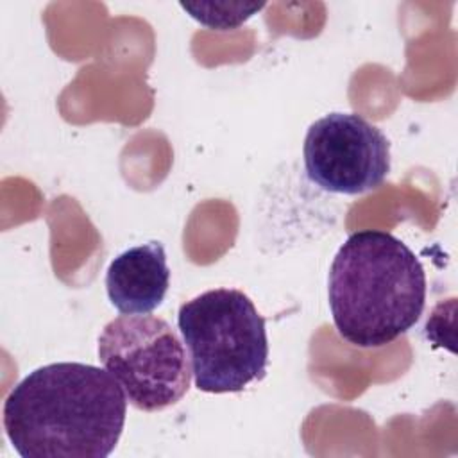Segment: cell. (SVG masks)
<instances>
[{"instance_id":"6da1fadb","label":"cell","mask_w":458,"mask_h":458,"mask_svg":"<svg viewBox=\"0 0 458 458\" xmlns=\"http://www.w3.org/2000/svg\"><path fill=\"white\" fill-rule=\"evenodd\" d=\"M127 397L89 363L61 361L29 372L4 403V429L23 458H107L123 431Z\"/></svg>"},{"instance_id":"7a4b0ae2","label":"cell","mask_w":458,"mask_h":458,"mask_svg":"<svg viewBox=\"0 0 458 458\" xmlns=\"http://www.w3.org/2000/svg\"><path fill=\"white\" fill-rule=\"evenodd\" d=\"M327 299L344 340L363 349L383 347L419 322L426 304V272L394 234L358 231L333 258Z\"/></svg>"},{"instance_id":"3957f363","label":"cell","mask_w":458,"mask_h":458,"mask_svg":"<svg viewBox=\"0 0 458 458\" xmlns=\"http://www.w3.org/2000/svg\"><path fill=\"white\" fill-rule=\"evenodd\" d=\"M177 326L190 351L195 386L242 392L265 377L268 336L254 302L236 288H213L181 304Z\"/></svg>"},{"instance_id":"277c9868","label":"cell","mask_w":458,"mask_h":458,"mask_svg":"<svg viewBox=\"0 0 458 458\" xmlns=\"http://www.w3.org/2000/svg\"><path fill=\"white\" fill-rule=\"evenodd\" d=\"M98 360L141 411L179 403L191 383V367L175 329L154 315H120L98 336Z\"/></svg>"},{"instance_id":"5b68a950","label":"cell","mask_w":458,"mask_h":458,"mask_svg":"<svg viewBox=\"0 0 458 458\" xmlns=\"http://www.w3.org/2000/svg\"><path fill=\"white\" fill-rule=\"evenodd\" d=\"M302 154L308 179L331 193L370 191L390 172L388 138L354 113H329L315 120L308 127Z\"/></svg>"},{"instance_id":"8992f818","label":"cell","mask_w":458,"mask_h":458,"mask_svg":"<svg viewBox=\"0 0 458 458\" xmlns=\"http://www.w3.org/2000/svg\"><path fill=\"white\" fill-rule=\"evenodd\" d=\"M170 268L159 242H147L118 254L106 272L111 304L123 315H145L165 301Z\"/></svg>"},{"instance_id":"52a82bcc","label":"cell","mask_w":458,"mask_h":458,"mask_svg":"<svg viewBox=\"0 0 458 458\" xmlns=\"http://www.w3.org/2000/svg\"><path fill=\"white\" fill-rule=\"evenodd\" d=\"M181 7L200 25L216 30H231L259 13L263 2H181Z\"/></svg>"}]
</instances>
